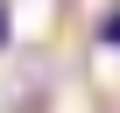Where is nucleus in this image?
Instances as JSON below:
<instances>
[{
	"instance_id": "f257e3e1",
	"label": "nucleus",
	"mask_w": 120,
	"mask_h": 113,
	"mask_svg": "<svg viewBox=\"0 0 120 113\" xmlns=\"http://www.w3.org/2000/svg\"><path fill=\"white\" fill-rule=\"evenodd\" d=\"M99 42H106V49H120V7H113V14H99Z\"/></svg>"
},
{
	"instance_id": "f03ea898",
	"label": "nucleus",
	"mask_w": 120,
	"mask_h": 113,
	"mask_svg": "<svg viewBox=\"0 0 120 113\" xmlns=\"http://www.w3.org/2000/svg\"><path fill=\"white\" fill-rule=\"evenodd\" d=\"M7 35H14V14H7V0H0V49H7Z\"/></svg>"
}]
</instances>
